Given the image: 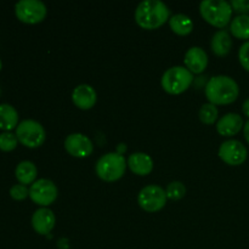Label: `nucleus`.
I'll list each match as a JSON object with an SVG mask.
<instances>
[{
  "instance_id": "f257e3e1",
  "label": "nucleus",
  "mask_w": 249,
  "mask_h": 249,
  "mask_svg": "<svg viewBox=\"0 0 249 249\" xmlns=\"http://www.w3.org/2000/svg\"><path fill=\"white\" fill-rule=\"evenodd\" d=\"M206 97L213 105H229L237 100L240 88L237 82L229 75H214L206 85Z\"/></svg>"
},
{
  "instance_id": "f03ea898",
  "label": "nucleus",
  "mask_w": 249,
  "mask_h": 249,
  "mask_svg": "<svg viewBox=\"0 0 249 249\" xmlns=\"http://www.w3.org/2000/svg\"><path fill=\"white\" fill-rule=\"evenodd\" d=\"M169 19V7L160 0H143L135 10V21L143 29H157Z\"/></svg>"
},
{
  "instance_id": "7ed1b4c3",
  "label": "nucleus",
  "mask_w": 249,
  "mask_h": 249,
  "mask_svg": "<svg viewBox=\"0 0 249 249\" xmlns=\"http://www.w3.org/2000/svg\"><path fill=\"white\" fill-rule=\"evenodd\" d=\"M232 6L226 0H203L199 4L202 17L212 26L224 28L232 17Z\"/></svg>"
},
{
  "instance_id": "20e7f679",
  "label": "nucleus",
  "mask_w": 249,
  "mask_h": 249,
  "mask_svg": "<svg viewBox=\"0 0 249 249\" xmlns=\"http://www.w3.org/2000/svg\"><path fill=\"white\" fill-rule=\"evenodd\" d=\"M128 162L118 152H109L101 156L96 163V174L105 181H116L124 175Z\"/></svg>"
},
{
  "instance_id": "39448f33",
  "label": "nucleus",
  "mask_w": 249,
  "mask_h": 249,
  "mask_svg": "<svg viewBox=\"0 0 249 249\" xmlns=\"http://www.w3.org/2000/svg\"><path fill=\"white\" fill-rule=\"evenodd\" d=\"M192 80H194V75L187 68L182 66H174V67L168 68L163 73L160 84L168 94L178 95L186 91L192 84Z\"/></svg>"
},
{
  "instance_id": "423d86ee",
  "label": "nucleus",
  "mask_w": 249,
  "mask_h": 249,
  "mask_svg": "<svg viewBox=\"0 0 249 249\" xmlns=\"http://www.w3.org/2000/svg\"><path fill=\"white\" fill-rule=\"evenodd\" d=\"M16 136L26 147L36 148L44 143L46 138L45 129L34 119H24L16 128Z\"/></svg>"
},
{
  "instance_id": "0eeeda50",
  "label": "nucleus",
  "mask_w": 249,
  "mask_h": 249,
  "mask_svg": "<svg viewBox=\"0 0 249 249\" xmlns=\"http://www.w3.org/2000/svg\"><path fill=\"white\" fill-rule=\"evenodd\" d=\"M15 12L19 21L33 24L45 18L48 9L40 0H19L15 5Z\"/></svg>"
},
{
  "instance_id": "6e6552de",
  "label": "nucleus",
  "mask_w": 249,
  "mask_h": 249,
  "mask_svg": "<svg viewBox=\"0 0 249 249\" xmlns=\"http://www.w3.org/2000/svg\"><path fill=\"white\" fill-rule=\"evenodd\" d=\"M167 194L158 185L145 186L138 195V202L141 208L148 213H155L164 208L167 203Z\"/></svg>"
},
{
  "instance_id": "1a4fd4ad",
  "label": "nucleus",
  "mask_w": 249,
  "mask_h": 249,
  "mask_svg": "<svg viewBox=\"0 0 249 249\" xmlns=\"http://www.w3.org/2000/svg\"><path fill=\"white\" fill-rule=\"evenodd\" d=\"M57 186L49 179H38L29 187V197L34 203L48 207L57 198Z\"/></svg>"
},
{
  "instance_id": "9d476101",
  "label": "nucleus",
  "mask_w": 249,
  "mask_h": 249,
  "mask_svg": "<svg viewBox=\"0 0 249 249\" xmlns=\"http://www.w3.org/2000/svg\"><path fill=\"white\" fill-rule=\"evenodd\" d=\"M219 157L229 165H240L247 160L248 151L241 141L230 139L220 145Z\"/></svg>"
},
{
  "instance_id": "9b49d317",
  "label": "nucleus",
  "mask_w": 249,
  "mask_h": 249,
  "mask_svg": "<svg viewBox=\"0 0 249 249\" xmlns=\"http://www.w3.org/2000/svg\"><path fill=\"white\" fill-rule=\"evenodd\" d=\"M65 148L73 157L84 158L91 155L94 145L92 141L84 134L73 133L66 138Z\"/></svg>"
},
{
  "instance_id": "f8f14e48",
  "label": "nucleus",
  "mask_w": 249,
  "mask_h": 249,
  "mask_svg": "<svg viewBox=\"0 0 249 249\" xmlns=\"http://www.w3.org/2000/svg\"><path fill=\"white\" fill-rule=\"evenodd\" d=\"M56 223L55 214L48 207H41L36 209L32 216V225L36 232L40 235H48L51 232Z\"/></svg>"
},
{
  "instance_id": "ddd939ff",
  "label": "nucleus",
  "mask_w": 249,
  "mask_h": 249,
  "mask_svg": "<svg viewBox=\"0 0 249 249\" xmlns=\"http://www.w3.org/2000/svg\"><path fill=\"white\" fill-rule=\"evenodd\" d=\"M73 104L80 109H90L97 101L96 90L89 84H80L72 92Z\"/></svg>"
},
{
  "instance_id": "4468645a",
  "label": "nucleus",
  "mask_w": 249,
  "mask_h": 249,
  "mask_svg": "<svg viewBox=\"0 0 249 249\" xmlns=\"http://www.w3.org/2000/svg\"><path fill=\"white\" fill-rule=\"evenodd\" d=\"M185 65L191 73H202L208 65V55L199 46H192L185 53Z\"/></svg>"
},
{
  "instance_id": "2eb2a0df",
  "label": "nucleus",
  "mask_w": 249,
  "mask_h": 249,
  "mask_svg": "<svg viewBox=\"0 0 249 249\" xmlns=\"http://www.w3.org/2000/svg\"><path fill=\"white\" fill-rule=\"evenodd\" d=\"M245 126L242 117L238 113H226L216 123V130L223 136L236 135Z\"/></svg>"
},
{
  "instance_id": "dca6fc26",
  "label": "nucleus",
  "mask_w": 249,
  "mask_h": 249,
  "mask_svg": "<svg viewBox=\"0 0 249 249\" xmlns=\"http://www.w3.org/2000/svg\"><path fill=\"white\" fill-rule=\"evenodd\" d=\"M128 167L136 175H148L153 169V160L145 152L131 153L128 158Z\"/></svg>"
},
{
  "instance_id": "f3484780",
  "label": "nucleus",
  "mask_w": 249,
  "mask_h": 249,
  "mask_svg": "<svg viewBox=\"0 0 249 249\" xmlns=\"http://www.w3.org/2000/svg\"><path fill=\"white\" fill-rule=\"evenodd\" d=\"M212 50L218 56H226L232 49V39H231L230 33L225 29L215 32L212 36L211 41Z\"/></svg>"
},
{
  "instance_id": "a211bd4d",
  "label": "nucleus",
  "mask_w": 249,
  "mask_h": 249,
  "mask_svg": "<svg viewBox=\"0 0 249 249\" xmlns=\"http://www.w3.org/2000/svg\"><path fill=\"white\" fill-rule=\"evenodd\" d=\"M15 175L19 184L29 185L33 184L36 180V175H38V169L31 160H22L17 164L16 169H15Z\"/></svg>"
},
{
  "instance_id": "6ab92c4d",
  "label": "nucleus",
  "mask_w": 249,
  "mask_h": 249,
  "mask_svg": "<svg viewBox=\"0 0 249 249\" xmlns=\"http://www.w3.org/2000/svg\"><path fill=\"white\" fill-rule=\"evenodd\" d=\"M18 124V113L16 108L9 104L0 105V129L10 131L17 128Z\"/></svg>"
},
{
  "instance_id": "aec40b11",
  "label": "nucleus",
  "mask_w": 249,
  "mask_h": 249,
  "mask_svg": "<svg viewBox=\"0 0 249 249\" xmlns=\"http://www.w3.org/2000/svg\"><path fill=\"white\" fill-rule=\"evenodd\" d=\"M169 26L174 33L179 36H186L194 29V22L187 15L177 14L169 18Z\"/></svg>"
},
{
  "instance_id": "412c9836",
  "label": "nucleus",
  "mask_w": 249,
  "mask_h": 249,
  "mask_svg": "<svg viewBox=\"0 0 249 249\" xmlns=\"http://www.w3.org/2000/svg\"><path fill=\"white\" fill-rule=\"evenodd\" d=\"M230 31L233 36L247 40L249 39V15H238L231 21Z\"/></svg>"
},
{
  "instance_id": "4be33fe9",
  "label": "nucleus",
  "mask_w": 249,
  "mask_h": 249,
  "mask_svg": "<svg viewBox=\"0 0 249 249\" xmlns=\"http://www.w3.org/2000/svg\"><path fill=\"white\" fill-rule=\"evenodd\" d=\"M218 113L219 112L215 105L211 104V102L204 104L199 109V119L204 124H213L218 118Z\"/></svg>"
},
{
  "instance_id": "5701e85b",
  "label": "nucleus",
  "mask_w": 249,
  "mask_h": 249,
  "mask_svg": "<svg viewBox=\"0 0 249 249\" xmlns=\"http://www.w3.org/2000/svg\"><path fill=\"white\" fill-rule=\"evenodd\" d=\"M165 194H167V197L169 199L178 201V199H181L185 196L186 187L181 181H172L165 189Z\"/></svg>"
},
{
  "instance_id": "b1692460",
  "label": "nucleus",
  "mask_w": 249,
  "mask_h": 249,
  "mask_svg": "<svg viewBox=\"0 0 249 249\" xmlns=\"http://www.w3.org/2000/svg\"><path fill=\"white\" fill-rule=\"evenodd\" d=\"M18 139L16 134H12L11 131H4L0 134V150L1 151H12L16 148Z\"/></svg>"
},
{
  "instance_id": "393cba45",
  "label": "nucleus",
  "mask_w": 249,
  "mask_h": 249,
  "mask_svg": "<svg viewBox=\"0 0 249 249\" xmlns=\"http://www.w3.org/2000/svg\"><path fill=\"white\" fill-rule=\"evenodd\" d=\"M10 196L14 199H16V201H22V199H24L26 197L29 196V190L27 189L26 185H14V186L10 189Z\"/></svg>"
},
{
  "instance_id": "a878e982",
  "label": "nucleus",
  "mask_w": 249,
  "mask_h": 249,
  "mask_svg": "<svg viewBox=\"0 0 249 249\" xmlns=\"http://www.w3.org/2000/svg\"><path fill=\"white\" fill-rule=\"evenodd\" d=\"M238 60L242 67L249 72V40L243 43L238 50Z\"/></svg>"
},
{
  "instance_id": "bb28decb",
  "label": "nucleus",
  "mask_w": 249,
  "mask_h": 249,
  "mask_svg": "<svg viewBox=\"0 0 249 249\" xmlns=\"http://www.w3.org/2000/svg\"><path fill=\"white\" fill-rule=\"evenodd\" d=\"M231 6L235 11L242 12V15H248L249 12V0H233Z\"/></svg>"
},
{
  "instance_id": "cd10ccee",
  "label": "nucleus",
  "mask_w": 249,
  "mask_h": 249,
  "mask_svg": "<svg viewBox=\"0 0 249 249\" xmlns=\"http://www.w3.org/2000/svg\"><path fill=\"white\" fill-rule=\"evenodd\" d=\"M242 111H243V114H245L246 117H248V118H249V97L247 100H245V102H243Z\"/></svg>"
},
{
  "instance_id": "c85d7f7f",
  "label": "nucleus",
  "mask_w": 249,
  "mask_h": 249,
  "mask_svg": "<svg viewBox=\"0 0 249 249\" xmlns=\"http://www.w3.org/2000/svg\"><path fill=\"white\" fill-rule=\"evenodd\" d=\"M243 134H245L246 140H247V142L249 143V119L246 122L245 126H243Z\"/></svg>"
},
{
  "instance_id": "c756f323",
  "label": "nucleus",
  "mask_w": 249,
  "mask_h": 249,
  "mask_svg": "<svg viewBox=\"0 0 249 249\" xmlns=\"http://www.w3.org/2000/svg\"><path fill=\"white\" fill-rule=\"evenodd\" d=\"M1 66H2V63H1V60H0V70H1Z\"/></svg>"
}]
</instances>
